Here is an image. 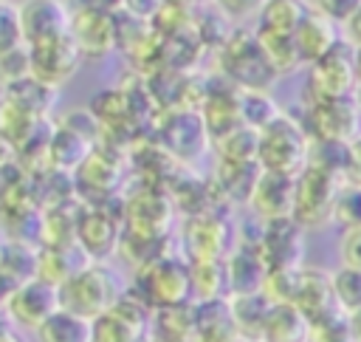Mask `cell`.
Instances as JSON below:
<instances>
[{"label": "cell", "instance_id": "cell-27", "mask_svg": "<svg viewBox=\"0 0 361 342\" xmlns=\"http://www.w3.org/2000/svg\"><path fill=\"white\" fill-rule=\"evenodd\" d=\"M23 42L20 34V17H17V3L0 0V51L14 48Z\"/></svg>", "mask_w": 361, "mask_h": 342}, {"label": "cell", "instance_id": "cell-32", "mask_svg": "<svg viewBox=\"0 0 361 342\" xmlns=\"http://www.w3.org/2000/svg\"><path fill=\"white\" fill-rule=\"evenodd\" d=\"M161 3H172V6H209L212 0H161Z\"/></svg>", "mask_w": 361, "mask_h": 342}, {"label": "cell", "instance_id": "cell-17", "mask_svg": "<svg viewBox=\"0 0 361 342\" xmlns=\"http://www.w3.org/2000/svg\"><path fill=\"white\" fill-rule=\"evenodd\" d=\"M147 288L158 305H178L180 297L189 291V271L172 260H155L149 266Z\"/></svg>", "mask_w": 361, "mask_h": 342}, {"label": "cell", "instance_id": "cell-18", "mask_svg": "<svg viewBox=\"0 0 361 342\" xmlns=\"http://www.w3.org/2000/svg\"><path fill=\"white\" fill-rule=\"evenodd\" d=\"M34 334L37 342H93V319L59 305Z\"/></svg>", "mask_w": 361, "mask_h": 342}, {"label": "cell", "instance_id": "cell-5", "mask_svg": "<svg viewBox=\"0 0 361 342\" xmlns=\"http://www.w3.org/2000/svg\"><path fill=\"white\" fill-rule=\"evenodd\" d=\"M307 73V96L310 99H327V96H347L355 90V48L341 37L327 54L313 59ZM307 99V102H310Z\"/></svg>", "mask_w": 361, "mask_h": 342}, {"label": "cell", "instance_id": "cell-12", "mask_svg": "<svg viewBox=\"0 0 361 342\" xmlns=\"http://www.w3.org/2000/svg\"><path fill=\"white\" fill-rule=\"evenodd\" d=\"M293 178L296 175L259 170L254 187H251V195H248V206L262 220L290 215V209H293Z\"/></svg>", "mask_w": 361, "mask_h": 342}, {"label": "cell", "instance_id": "cell-8", "mask_svg": "<svg viewBox=\"0 0 361 342\" xmlns=\"http://www.w3.org/2000/svg\"><path fill=\"white\" fill-rule=\"evenodd\" d=\"M28 62H31V76H37L39 82H45L51 88H59L76 73L82 54H79L76 42L71 40V34H59V37L42 40V42H31Z\"/></svg>", "mask_w": 361, "mask_h": 342}, {"label": "cell", "instance_id": "cell-35", "mask_svg": "<svg viewBox=\"0 0 361 342\" xmlns=\"http://www.w3.org/2000/svg\"><path fill=\"white\" fill-rule=\"evenodd\" d=\"M353 96H355V105H358V110H361V82L355 85V90H353Z\"/></svg>", "mask_w": 361, "mask_h": 342}, {"label": "cell", "instance_id": "cell-11", "mask_svg": "<svg viewBox=\"0 0 361 342\" xmlns=\"http://www.w3.org/2000/svg\"><path fill=\"white\" fill-rule=\"evenodd\" d=\"M71 40L76 42L82 59L85 57H104L118 42V23L116 14L87 11V8H71Z\"/></svg>", "mask_w": 361, "mask_h": 342}, {"label": "cell", "instance_id": "cell-16", "mask_svg": "<svg viewBox=\"0 0 361 342\" xmlns=\"http://www.w3.org/2000/svg\"><path fill=\"white\" fill-rule=\"evenodd\" d=\"M192 342H231L234 336H240L228 300H203L197 317H192Z\"/></svg>", "mask_w": 361, "mask_h": 342}, {"label": "cell", "instance_id": "cell-24", "mask_svg": "<svg viewBox=\"0 0 361 342\" xmlns=\"http://www.w3.org/2000/svg\"><path fill=\"white\" fill-rule=\"evenodd\" d=\"M333 220L341 229L361 226V181H341L333 204Z\"/></svg>", "mask_w": 361, "mask_h": 342}, {"label": "cell", "instance_id": "cell-21", "mask_svg": "<svg viewBox=\"0 0 361 342\" xmlns=\"http://www.w3.org/2000/svg\"><path fill=\"white\" fill-rule=\"evenodd\" d=\"M217 150L223 164H257V130L237 124L217 136Z\"/></svg>", "mask_w": 361, "mask_h": 342}, {"label": "cell", "instance_id": "cell-19", "mask_svg": "<svg viewBox=\"0 0 361 342\" xmlns=\"http://www.w3.org/2000/svg\"><path fill=\"white\" fill-rule=\"evenodd\" d=\"M3 99H8L11 105H17V107H23V110H28L39 119H45V113L51 110V105L56 99V88H51V85L39 82L37 76L28 73L23 79H14V82L3 85Z\"/></svg>", "mask_w": 361, "mask_h": 342}, {"label": "cell", "instance_id": "cell-25", "mask_svg": "<svg viewBox=\"0 0 361 342\" xmlns=\"http://www.w3.org/2000/svg\"><path fill=\"white\" fill-rule=\"evenodd\" d=\"M310 342H355L350 334V322L344 311H336L330 317H322L310 322Z\"/></svg>", "mask_w": 361, "mask_h": 342}, {"label": "cell", "instance_id": "cell-1", "mask_svg": "<svg viewBox=\"0 0 361 342\" xmlns=\"http://www.w3.org/2000/svg\"><path fill=\"white\" fill-rule=\"evenodd\" d=\"M310 136L293 116L279 113L262 130H257V164L259 170L296 175L307 164Z\"/></svg>", "mask_w": 361, "mask_h": 342}, {"label": "cell", "instance_id": "cell-3", "mask_svg": "<svg viewBox=\"0 0 361 342\" xmlns=\"http://www.w3.org/2000/svg\"><path fill=\"white\" fill-rule=\"evenodd\" d=\"M338 187H341V178H336L333 172L316 164H305L293 178L290 218L305 229L324 226L327 220H333V204H336Z\"/></svg>", "mask_w": 361, "mask_h": 342}, {"label": "cell", "instance_id": "cell-14", "mask_svg": "<svg viewBox=\"0 0 361 342\" xmlns=\"http://www.w3.org/2000/svg\"><path fill=\"white\" fill-rule=\"evenodd\" d=\"M338 40H341L338 37V25L333 20H327V17H322L313 8L305 14L299 28L293 31V45H296V54H299L302 65H310L313 59L327 54Z\"/></svg>", "mask_w": 361, "mask_h": 342}, {"label": "cell", "instance_id": "cell-37", "mask_svg": "<svg viewBox=\"0 0 361 342\" xmlns=\"http://www.w3.org/2000/svg\"><path fill=\"white\" fill-rule=\"evenodd\" d=\"M8 3H20V0H8Z\"/></svg>", "mask_w": 361, "mask_h": 342}, {"label": "cell", "instance_id": "cell-30", "mask_svg": "<svg viewBox=\"0 0 361 342\" xmlns=\"http://www.w3.org/2000/svg\"><path fill=\"white\" fill-rule=\"evenodd\" d=\"M344 40H347L350 45H361V6H358V11L344 23Z\"/></svg>", "mask_w": 361, "mask_h": 342}, {"label": "cell", "instance_id": "cell-29", "mask_svg": "<svg viewBox=\"0 0 361 342\" xmlns=\"http://www.w3.org/2000/svg\"><path fill=\"white\" fill-rule=\"evenodd\" d=\"M338 254L344 266L361 269V226H350L344 229L341 240H338Z\"/></svg>", "mask_w": 361, "mask_h": 342}, {"label": "cell", "instance_id": "cell-13", "mask_svg": "<svg viewBox=\"0 0 361 342\" xmlns=\"http://www.w3.org/2000/svg\"><path fill=\"white\" fill-rule=\"evenodd\" d=\"M290 302L310 322L341 311L336 305V297H333V288H330V274L327 271H319V269H305V266L299 269V277H296V288H293Z\"/></svg>", "mask_w": 361, "mask_h": 342}, {"label": "cell", "instance_id": "cell-22", "mask_svg": "<svg viewBox=\"0 0 361 342\" xmlns=\"http://www.w3.org/2000/svg\"><path fill=\"white\" fill-rule=\"evenodd\" d=\"M276 116H279V107L268 96V90H240V122L243 124L262 130Z\"/></svg>", "mask_w": 361, "mask_h": 342}, {"label": "cell", "instance_id": "cell-34", "mask_svg": "<svg viewBox=\"0 0 361 342\" xmlns=\"http://www.w3.org/2000/svg\"><path fill=\"white\" fill-rule=\"evenodd\" d=\"M353 48H355V76L361 82V45H353Z\"/></svg>", "mask_w": 361, "mask_h": 342}, {"label": "cell", "instance_id": "cell-33", "mask_svg": "<svg viewBox=\"0 0 361 342\" xmlns=\"http://www.w3.org/2000/svg\"><path fill=\"white\" fill-rule=\"evenodd\" d=\"M353 164H355V170L361 172V138L353 141Z\"/></svg>", "mask_w": 361, "mask_h": 342}, {"label": "cell", "instance_id": "cell-2", "mask_svg": "<svg viewBox=\"0 0 361 342\" xmlns=\"http://www.w3.org/2000/svg\"><path fill=\"white\" fill-rule=\"evenodd\" d=\"M220 71L240 90H268V85H274V79L279 76L254 31H234L223 40Z\"/></svg>", "mask_w": 361, "mask_h": 342}, {"label": "cell", "instance_id": "cell-10", "mask_svg": "<svg viewBox=\"0 0 361 342\" xmlns=\"http://www.w3.org/2000/svg\"><path fill=\"white\" fill-rule=\"evenodd\" d=\"M17 17H20V34L25 45L68 34V25H71L68 0H20Z\"/></svg>", "mask_w": 361, "mask_h": 342}, {"label": "cell", "instance_id": "cell-31", "mask_svg": "<svg viewBox=\"0 0 361 342\" xmlns=\"http://www.w3.org/2000/svg\"><path fill=\"white\" fill-rule=\"evenodd\" d=\"M347 322H350V334H353V339L361 342V308L350 311V314H347Z\"/></svg>", "mask_w": 361, "mask_h": 342}, {"label": "cell", "instance_id": "cell-7", "mask_svg": "<svg viewBox=\"0 0 361 342\" xmlns=\"http://www.w3.org/2000/svg\"><path fill=\"white\" fill-rule=\"evenodd\" d=\"M254 246L259 249L268 271L296 269L302 266V254H305V226H299L290 215L262 220V232Z\"/></svg>", "mask_w": 361, "mask_h": 342}, {"label": "cell", "instance_id": "cell-36", "mask_svg": "<svg viewBox=\"0 0 361 342\" xmlns=\"http://www.w3.org/2000/svg\"><path fill=\"white\" fill-rule=\"evenodd\" d=\"M231 342H262V339H257V336H234Z\"/></svg>", "mask_w": 361, "mask_h": 342}, {"label": "cell", "instance_id": "cell-4", "mask_svg": "<svg viewBox=\"0 0 361 342\" xmlns=\"http://www.w3.org/2000/svg\"><path fill=\"white\" fill-rule=\"evenodd\" d=\"M113 277L104 266L76 269L71 277H65L56 285L59 288V305L79 314V317L96 319L99 314H104L110 305L118 302V291L113 288Z\"/></svg>", "mask_w": 361, "mask_h": 342}, {"label": "cell", "instance_id": "cell-28", "mask_svg": "<svg viewBox=\"0 0 361 342\" xmlns=\"http://www.w3.org/2000/svg\"><path fill=\"white\" fill-rule=\"evenodd\" d=\"M307 6L313 11H319L322 17L333 20L336 25H344L361 6V0H307Z\"/></svg>", "mask_w": 361, "mask_h": 342}, {"label": "cell", "instance_id": "cell-6", "mask_svg": "<svg viewBox=\"0 0 361 342\" xmlns=\"http://www.w3.org/2000/svg\"><path fill=\"white\" fill-rule=\"evenodd\" d=\"M310 138H330V141H355L361 110L355 96H327L307 102V122H302Z\"/></svg>", "mask_w": 361, "mask_h": 342}, {"label": "cell", "instance_id": "cell-26", "mask_svg": "<svg viewBox=\"0 0 361 342\" xmlns=\"http://www.w3.org/2000/svg\"><path fill=\"white\" fill-rule=\"evenodd\" d=\"M212 6L217 8V14H223V20L243 23V20H257L259 11L268 6V0H212Z\"/></svg>", "mask_w": 361, "mask_h": 342}, {"label": "cell", "instance_id": "cell-23", "mask_svg": "<svg viewBox=\"0 0 361 342\" xmlns=\"http://www.w3.org/2000/svg\"><path fill=\"white\" fill-rule=\"evenodd\" d=\"M330 288H333L336 305L344 314L361 308V269H353V266L341 263L336 271H330Z\"/></svg>", "mask_w": 361, "mask_h": 342}, {"label": "cell", "instance_id": "cell-15", "mask_svg": "<svg viewBox=\"0 0 361 342\" xmlns=\"http://www.w3.org/2000/svg\"><path fill=\"white\" fill-rule=\"evenodd\" d=\"M259 339L262 342H310V319L293 302H271Z\"/></svg>", "mask_w": 361, "mask_h": 342}, {"label": "cell", "instance_id": "cell-9", "mask_svg": "<svg viewBox=\"0 0 361 342\" xmlns=\"http://www.w3.org/2000/svg\"><path fill=\"white\" fill-rule=\"evenodd\" d=\"M56 308H59V288L45 277L20 283L6 300V311L14 319V325L28 331H37Z\"/></svg>", "mask_w": 361, "mask_h": 342}, {"label": "cell", "instance_id": "cell-20", "mask_svg": "<svg viewBox=\"0 0 361 342\" xmlns=\"http://www.w3.org/2000/svg\"><path fill=\"white\" fill-rule=\"evenodd\" d=\"M307 11H310L307 0H268V6L257 17V28L254 31L290 34L293 37V31L299 28V23L305 20Z\"/></svg>", "mask_w": 361, "mask_h": 342}]
</instances>
